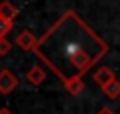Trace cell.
I'll use <instances>...</instances> for the list:
<instances>
[{"label": "cell", "instance_id": "obj_9", "mask_svg": "<svg viewBox=\"0 0 120 114\" xmlns=\"http://www.w3.org/2000/svg\"><path fill=\"white\" fill-rule=\"evenodd\" d=\"M12 30V22L4 20V18L0 16V38H6V34Z\"/></svg>", "mask_w": 120, "mask_h": 114}, {"label": "cell", "instance_id": "obj_6", "mask_svg": "<svg viewBox=\"0 0 120 114\" xmlns=\"http://www.w3.org/2000/svg\"><path fill=\"white\" fill-rule=\"evenodd\" d=\"M0 16L8 22H14V18L18 16V8L10 0H4V2H0Z\"/></svg>", "mask_w": 120, "mask_h": 114}, {"label": "cell", "instance_id": "obj_7", "mask_svg": "<svg viewBox=\"0 0 120 114\" xmlns=\"http://www.w3.org/2000/svg\"><path fill=\"white\" fill-rule=\"evenodd\" d=\"M64 88L70 96H78V94L84 92V80L82 78H76V80H70V82H64Z\"/></svg>", "mask_w": 120, "mask_h": 114}, {"label": "cell", "instance_id": "obj_12", "mask_svg": "<svg viewBox=\"0 0 120 114\" xmlns=\"http://www.w3.org/2000/svg\"><path fill=\"white\" fill-rule=\"evenodd\" d=\"M0 114H12V112H10L8 108H0Z\"/></svg>", "mask_w": 120, "mask_h": 114}, {"label": "cell", "instance_id": "obj_2", "mask_svg": "<svg viewBox=\"0 0 120 114\" xmlns=\"http://www.w3.org/2000/svg\"><path fill=\"white\" fill-rule=\"evenodd\" d=\"M14 44H16L18 48H22V50H26V52H30V50L34 52L36 50V44H38V38L30 32V30H24V32H20L16 36V42H14Z\"/></svg>", "mask_w": 120, "mask_h": 114}, {"label": "cell", "instance_id": "obj_8", "mask_svg": "<svg viewBox=\"0 0 120 114\" xmlns=\"http://www.w3.org/2000/svg\"><path fill=\"white\" fill-rule=\"evenodd\" d=\"M102 92L106 94V98H110V100H116V98H120V82H118V80L110 82L106 88H102Z\"/></svg>", "mask_w": 120, "mask_h": 114}, {"label": "cell", "instance_id": "obj_5", "mask_svg": "<svg viewBox=\"0 0 120 114\" xmlns=\"http://www.w3.org/2000/svg\"><path fill=\"white\" fill-rule=\"evenodd\" d=\"M26 78H28V82H30V84L40 86L44 80H46V72H44V68H40L38 64H36V66H32L28 72H26Z\"/></svg>", "mask_w": 120, "mask_h": 114}, {"label": "cell", "instance_id": "obj_3", "mask_svg": "<svg viewBox=\"0 0 120 114\" xmlns=\"http://www.w3.org/2000/svg\"><path fill=\"white\" fill-rule=\"evenodd\" d=\"M18 86V78L10 70H0V94H10Z\"/></svg>", "mask_w": 120, "mask_h": 114}, {"label": "cell", "instance_id": "obj_4", "mask_svg": "<svg viewBox=\"0 0 120 114\" xmlns=\"http://www.w3.org/2000/svg\"><path fill=\"white\" fill-rule=\"evenodd\" d=\"M114 80H116V76L108 66H100V68L94 70V82L98 86H102V88H106V86L110 84V82H114Z\"/></svg>", "mask_w": 120, "mask_h": 114}, {"label": "cell", "instance_id": "obj_10", "mask_svg": "<svg viewBox=\"0 0 120 114\" xmlns=\"http://www.w3.org/2000/svg\"><path fill=\"white\" fill-rule=\"evenodd\" d=\"M10 50H12V42H10L8 38H0V54L4 56V54H8Z\"/></svg>", "mask_w": 120, "mask_h": 114}, {"label": "cell", "instance_id": "obj_1", "mask_svg": "<svg viewBox=\"0 0 120 114\" xmlns=\"http://www.w3.org/2000/svg\"><path fill=\"white\" fill-rule=\"evenodd\" d=\"M34 52L64 84L82 78L108 52V44L68 10L38 38Z\"/></svg>", "mask_w": 120, "mask_h": 114}, {"label": "cell", "instance_id": "obj_11", "mask_svg": "<svg viewBox=\"0 0 120 114\" xmlns=\"http://www.w3.org/2000/svg\"><path fill=\"white\" fill-rule=\"evenodd\" d=\"M96 114H114V112H112L110 108H106V106H102V108H100V110H98Z\"/></svg>", "mask_w": 120, "mask_h": 114}]
</instances>
